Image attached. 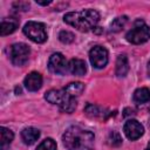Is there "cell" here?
<instances>
[{"mask_svg":"<svg viewBox=\"0 0 150 150\" xmlns=\"http://www.w3.org/2000/svg\"><path fill=\"white\" fill-rule=\"evenodd\" d=\"M63 144L68 150H93L94 134L80 127L68 128L62 137Z\"/></svg>","mask_w":150,"mask_h":150,"instance_id":"cell-1","label":"cell"},{"mask_svg":"<svg viewBox=\"0 0 150 150\" xmlns=\"http://www.w3.org/2000/svg\"><path fill=\"white\" fill-rule=\"evenodd\" d=\"M64 22L79 30L87 32L95 28L100 20V14L95 9H83L81 12H69L63 18Z\"/></svg>","mask_w":150,"mask_h":150,"instance_id":"cell-2","label":"cell"},{"mask_svg":"<svg viewBox=\"0 0 150 150\" xmlns=\"http://www.w3.org/2000/svg\"><path fill=\"white\" fill-rule=\"evenodd\" d=\"M127 41L134 45H139L150 39V28L142 21H137L136 25L127 33Z\"/></svg>","mask_w":150,"mask_h":150,"instance_id":"cell-3","label":"cell"},{"mask_svg":"<svg viewBox=\"0 0 150 150\" xmlns=\"http://www.w3.org/2000/svg\"><path fill=\"white\" fill-rule=\"evenodd\" d=\"M23 33L34 42L42 43L47 40V32L46 27L41 22L36 21H29L23 27Z\"/></svg>","mask_w":150,"mask_h":150,"instance_id":"cell-4","label":"cell"},{"mask_svg":"<svg viewBox=\"0 0 150 150\" xmlns=\"http://www.w3.org/2000/svg\"><path fill=\"white\" fill-rule=\"evenodd\" d=\"M29 54H30L29 47L22 42L12 45V47L9 49L11 61L14 66H23L28 61Z\"/></svg>","mask_w":150,"mask_h":150,"instance_id":"cell-5","label":"cell"},{"mask_svg":"<svg viewBox=\"0 0 150 150\" xmlns=\"http://www.w3.org/2000/svg\"><path fill=\"white\" fill-rule=\"evenodd\" d=\"M89 60L93 67L103 68L108 63V50L102 46H95L89 52Z\"/></svg>","mask_w":150,"mask_h":150,"instance_id":"cell-6","label":"cell"},{"mask_svg":"<svg viewBox=\"0 0 150 150\" xmlns=\"http://www.w3.org/2000/svg\"><path fill=\"white\" fill-rule=\"evenodd\" d=\"M48 68L52 73L62 75L68 70V62L61 53H54L48 60Z\"/></svg>","mask_w":150,"mask_h":150,"instance_id":"cell-7","label":"cell"},{"mask_svg":"<svg viewBox=\"0 0 150 150\" xmlns=\"http://www.w3.org/2000/svg\"><path fill=\"white\" fill-rule=\"evenodd\" d=\"M123 131L125 134V136L131 139V141H135L137 138H139L143 132H144V128L143 125L136 121V120H128L123 127Z\"/></svg>","mask_w":150,"mask_h":150,"instance_id":"cell-8","label":"cell"},{"mask_svg":"<svg viewBox=\"0 0 150 150\" xmlns=\"http://www.w3.org/2000/svg\"><path fill=\"white\" fill-rule=\"evenodd\" d=\"M23 84H25V87L29 91H36V90H39L41 88V86H42V76H41V74L38 73V71L29 73L25 77Z\"/></svg>","mask_w":150,"mask_h":150,"instance_id":"cell-9","label":"cell"},{"mask_svg":"<svg viewBox=\"0 0 150 150\" xmlns=\"http://www.w3.org/2000/svg\"><path fill=\"white\" fill-rule=\"evenodd\" d=\"M68 70L75 76H82L87 71L86 62L81 59H71L68 62Z\"/></svg>","mask_w":150,"mask_h":150,"instance_id":"cell-10","label":"cell"},{"mask_svg":"<svg viewBox=\"0 0 150 150\" xmlns=\"http://www.w3.org/2000/svg\"><path fill=\"white\" fill-rule=\"evenodd\" d=\"M64 97H66V91H64V89H59V90H56V89H50V90H48L46 94H45V98L49 102V103H52V104H61L62 103V101L64 100Z\"/></svg>","mask_w":150,"mask_h":150,"instance_id":"cell-11","label":"cell"},{"mask_svg":"<svg viewBox=\"0 0 150 150\" xmlns=\"http://www.w3.org/2000/svg\"><path fill=\"white\" fill-rule=\"evenodd\" d=\"M21 137H22V141L26 144L30 145V144H33V143H35L38 141V138L40 137V131L36 128L28 127V128H25L21 131Z\"/></svg>","mask_w":150,"mask_h":150,"instance_id":"cell-12","label":"cell"},{"mask_svg":"<svg viewBox=\"0 0 150 150\" xmlns=\"http://www.w3.org/2000/svg\"><path fill=\"white\" fill-rule=\"evenodd\" d=\"M18 27H19V21L16 19H14V18L4 19L1 21V25H0V34L1 35H8V34L13 33Z\"/></svg>","mask_w":150,"mask_h":150,"instance_id":"cell-13","label":"cell"},{"mask_svg":"<svg viewBox=\"0 0 150 150\" xmlns=\"http://www.w3.org/2000/svg\"><path fill=\"white\" fill-rule=\"evenodd\" d=\"M0 135H1V142H0V149L1 150H8L9 145L14 138V134L12 130L1 127L0 128Z\"/></svg>","mask_w":150,"mask_h":150,"instance_id":"cell-14","label":"cell"},{"mask_svg":"<svg viewBox=\"0 0 150 150\" xmlns=\"http://www.w3.org/2000/svg\"><path fill=\"white\" fill-rule=\"evenodd\" d=\"M129 70V63H128V59L124 54H121L117 56L116 60V75L120 77H123L127 75Z\"/></svg>","mask_w":150,"mask_h":150,"instance_id":"cell-15","label":"cell"},{"mask_svg":"<svg viewBox=\"0 0 150 150\" xmlns=\"http://www.w3.org/2000/svg\"><path fill=\"white\" fill-rule=\"evenodd\" d=\"M132 98H134V101H135L136 103H138V104H139V103L142 104V103L149 102V101H150V89H148V88H145V87L136 89L135 93H134Z\"/></svg>","mask_w":150,"mask_h":150,"instance_id":"cell-16","label":"cell"},{"mask_svg":"<svg viewBox=\"0 0 150 150\" xmlns=\"http://www.w3.org/2000/svg\"><path fill=\"white\" fill-rule=\"evenodd\" d=\"M63 89H64V91H66L69 96H71V97H77V96H80V95L82 94V91L84 90V84L81 83V82H71V83H69L67 87H64Z\"/></svg>","mask_w":150,"mask_h":150,"instance_id":"cell-17","label":"cell"},{"mask_svg":"<svg viewBox=\"0 0 150 150\" xmlns=\"http://www.w3.org/2000/svg\"><path fill=\"white\" fill-rule=\"evenodd\" d=\"M84 111L88 116L90 117H98V118H105L107 112H104L105 110L98 105L95 104H87L84 108Z\"/></svg>","mask_w":150,"mask_h":150,"instance_id":"cell-18","label":"cell"},{"mask_svg":"<svg viewBox=\"0 0 150 150\" xmlns=\"http://www.w3.org/2000/svg\"><path fill=\"white\" fill-rule=\"evenodd\" d=\"M59 107L63 112H73L76 108V100L75 97H71L66 93V97Z\"/></svg>","mask_w":150,"mask_h":150,"instance_id":"cell-19","label":"cell"},{"mask_svg":"<svg viewBox=\"0 0 150 150\" xmlns=\"http://www.w3.org/2000/svg\"><path fill=\"white\" fill-rule=\"evenodd\" d=\"M125 22H127V16L116 18V19L111 22V25H110V30H111V32H118V30H121V29L124 27Z\"/></svg>","mask_w":150,"mask_h":150,"instance_id":"cell-20","label":"cell"},{"mask_svg":"<svg viewBox=\"0 0 150 150\" xmlns=\"http://www.w3.org/2000/svg\"><path fill=\"white\" fill-rule=\"evenodd\" d=\"M36 150H56V143L52 138H46L38 145Z\"/></svg>","mask_w":150,"mask_h":150,"instance_id":"cell-21","label":"cell"},{"mask_svg":"<svg viewBox=\"0 0 150 150\" xmlns=\"http://www.w3.org/2000/svg\"><path fill=\"white\" fill-rule=\"evenodd\" d=\"M74 38H75L74 34L71 32H69V30H62L59 34V39L63 43H70V42H73L74 41Z\"/></svg>","mask_w":150,"mask_h":150,"instance_id":"cell-22","label":"cell"},{"mask_svg":"<svg viewBox=\"0 0 150 150\" xmlns=\"http://www.w3.org/2000/svg\"><path fill=\"white\" fill-rule=\"evenodd\" d=\"M108 143H109L110 145H112V146L120 145V144L122 143V138H121L120 134L116 132V131H111V132L109 134V137H108Z\"/></svg>","mask_w":150,"mask_h":150,"instance_id":"cell-23","label":"cell"},{"mask_svg":"<svg viewBox=\"0 0 150 150\" xmlns=\"http://www.w3.org/2000/svg\"><path fill=\"white\" fill-rule=\"evenodd\" d=\"M36 4H38V5H41V6H47V5L52 4V1H38V0H36Z\"/></svg>","mask_w":150,"mask_h":150,"instance_id":"cell-24","label":"cell"},{"mask_svg":"<svg viewBox=\"0 0 150 150\" xmlns=\"http://www.w3.org/2000/svg\"><path fill=\"white\" fill-rule=\"evenodd\" d=\"M145 150H150V142L148 143V146H146V149H145Z\"/></svg>","mask_w":150,"mask_h":150,"instance_id":"cell-25","label":"cell"},{"mask_svg":"<svg viewBox=\"0 0 150 150\" xmlns=\"http://www.w3.org/2000/svg\"><path fill=\"white\" fill-rule=\"evenodd\" d=\"M149 69H150V63H149Z\"/></svg>","mask_w":150,"mask_h":150,"instance_id":"cell-26","label":"cell"},{"mask_svg":"<svg viewBox=\"0 0 150 150\" xmlns=\"http://www.w3.org/2000/svg\"><path fill=\"white\" fill-rule=\"evenodd\" d=\"M149 63H150V62H149Z\"/></svg>","mask_w":150,"mask_h":150,"instance_id":"cell-27","label":"cell"}]
</instances>
